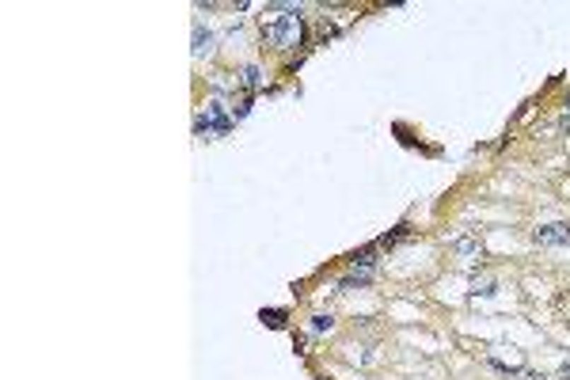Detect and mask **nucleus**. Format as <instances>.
I'll use <instances>...</instances> for the list:
<instances>
[{"label":"nucleus","instance_id":"423d86ee","mask_svg":"<svg viewBox=\"0 0 570 380\" xmlns=\"http://www.w3.org/2000/svg\"><path fill=\"white\" fill-rule=\"evenodd\" d=\"M243 88H248V91H259V88H262L259 65H248V69H243Z\"/></svg>","mask_w":570,"mask_h":380},{"label":"nucleus","instance_id":"6e6552de","mask_svg":"<svg viewBox=\"0 0 570 380\" xmlns=\"http://www.w3.org/2000/svg\"><path fill=\"white\" fill-rule=\"evenodd\" d=\"M262 323H270V327H281V323H285V312H278V308H274V312H262Z\"/></svg>","mask_w":570,"mask_h":380},{"label":"nucleus","instance_id":"f257e3e1","mask_svg":"<svg viewBox=\"0 0 570 380\" xmlns=\"http://www.w3.org/2000/svg\"><path fill=\"white\" fill-rule=\"evenodd\" d=\"M262 35H267V42L278 46V50H297L304 42V19L297 12L262 19Z\"/></svg>","mask_w":570,"mask_h":380},{"label":"nucleus","instance_id":"20e7f679","mask_svg":"<svg viewBox=\"0 0 570 380\" xmlns=\"http://www.w3.org/2000/svg\"><path fill=\"white\" fill-rule=\"evenodd\" d=\"M373 282V266H354L342 278V289H354V285H369Z\"/></svg>","mask_w":570,"mask_h":380},{"label":"nucleus","instance_id":"39448f33","mask_svg":"<svg viewBox=\"0 0 570 380\" xmlns=\"http://www.w3.org/2000/svg\"><path fill=\"white\" fill-rule=\"evenodd\" d=\"M209 50H213V35H209V30H202V27H194V57L209 54Z\"/></svg>","mask_w":570,"mask_h":380},{"label":"nucleus","instance_id":"7ed1b4c3","mask_svg":"<svg viewBox=\"0 0 570 380\" xmlns=\"http://www.w3.org/2000/svg\"><path fill=\"white\" fill-rule=\"evenodd\" d=\"M536 243H544V248H559V243H570V224H544V229L533 232Z\"/></svg>","mask_w":570,"mask_h":380},{"label":"nucleus","instance_id":"1a4fd4ad","mask_svg":"<svg viewBox=\"0 0 570 380\" xmlns=\"http://www.w3.org/2000/svg\"><path fill=\"white\" fill-rule=\"evenodd\" d=\"M475 293H494V278H483V282H475Z\"/></svg>","mask_w":570,"mask_h":380},{"label":"nucleus","instance_id":"f03ea898","mask_svg":"<svg viewBox=\"0 0 570 380\" xmlns=\"http://www.w3.org/2000/svg\"><path fill=\"white\" fill-rule=\"evenodd\" d=\"M198 133H206V137H225V133L232 129V118L225 115V107L221 103H206V110L198 115Z\"/></svg>","mask_w":570,"mask_h":380},{"label":"nucleus","instance_id":"9d476101","mask_svg":"<svg viewBox=\"0 0 570 380\" xmlns=\"http://www.w3.org/2000/svg\"><path fill=\"white\" fill-rule=\"evenodd\" d=\"M563 126H566V129H570V110H566V122H563Z\"/></svg>","mask_w":570,"mask_h":380},{"label":"nucleus","instance_id":"0eeeda50","mask_svg":"<svg viewBox=\"0 0 570 380\" xmlns=\"http://www.w3.org/2000/svg\"><path fill=\"white\" fill-rule=\"evenodd\" d=\"M335 327V316H312V335H323Z\"/></svg>","mask_w":570,"mask_h":380}]
</instances>
